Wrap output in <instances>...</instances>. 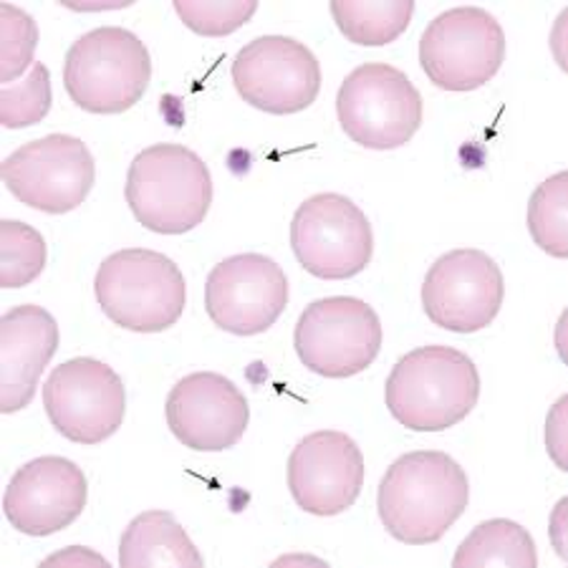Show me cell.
I'll return each mask as SVG.
<instances>
[{"mask_svg": "<svg viewBox=\"0 0 568 568\" xmlns=\"http://www.w3.org/2000/svg\"><path fill=\"white\" fill-rule=\"evenodd\" d=\"M470 503V480L460 463L439 450H417L394 460L379 483L377 510L392 538L407 546L437 544Z\"/></svg>", "mask_w": 568, "mask_h": 568, "instance_id": "obj_1", "label": "cell"}, {"mask_svg": "<svg viewBox=\"0 0 568 568\" xmlns=\"http://www.w3.org/2000/svg\"><path fill=\"white\" fill-rule=\"evenodd\" d=\"M104 316L134 334L168 332L185 314L187 283L160 251L124 248L104 258L94 278Z\"/></svg>", "mask_w": 568, "mask_h": 568, "instance_id": "obj_4", "label": "cell"}, {"mask_svg": "<svg viewBox=\"0 0 568 568\" xmlns=\"http://www.w3.org/2000/svg\"><path fill=\"white\" fill-rule=\"evenodd\" d=\"M0 175L23 205L63 215L84 205L94 187L97 164L84 140L57 132L18 146L3 160Z\"/></svg>", "mask_w": 568, "mask_h": 568, "instance_id": "obj_11", "label": "cell"}, {"mask_svg": "<svg viewBox=\"0 0 568 568\" xmlns=\"http://www.w3.org/2000/svg\"><path fill=\"white\" fill-rule=\"evenodd\" d=\"M39 26L33 16L13 3H0V84H13L33 67Z\"/></svg>", "mask_w": 568, "mask_h": 568, "instance_id": "obj_25", "label": "cell"}, {"mask_svg": "<svg viewBox=\"0 0 568 568\" xmlns=\"http://www.w3.org/2000/svg\"><path fill=\"white\" fill-rule=\"evenodd\" d=\"M59 349V324L36 304L13 306L0 318V412L16 415L36 397L43 369Z\"/></svg>", "mask_w": 568, "mask_h": 568, "instance_id": "obj_18", "label": "cell"}, {"mask_svg": "<svg viewBox=\"0 0 568 568\" xmlns=\"http://www.w3.org/2000/svg\"><path fill=\"white\" fill-rule=\"evenodd\" d=\"M288 306V278L263 253H237L220 261L205 281L210 321L233 336H258Z\"/></svg>", "mask_w": 568, "mask_h": 568, "instance_id": "obj_14", "label": "cell"}, {"mask_svg": "<svg viewBox=\"0 0 568 568\" xmlns=\"http://www.w3.org/2000/svg\"><path fill=\"white\" fill-rule=\"evenodd\" d=\"M172 6L192 33L207 39L235 33L258 11V0H175Z\"/></svg>", "mask_w": 568, "mask_h": 568, "instance_id": "obj_26", "label": "cell"}, {"mask_svg": "<svg viewBox=\"0 0 568 568\" xmlns=\"http://www.w3.org/2000/svg\"><path fill=\"white\" fill-rule=\"evenodd\" d=\"M45 268V241L36 227L21 220L0 223V286L23 288Z\"/></svg>", "mask_w": 568, "mask_h": 568, "instance_id": "obj_23", "label": "cell"}, {"mask_svg": "<svg viewBox=\"0 0 568 568\" xmlns=\"http://www.w3.org/2000/svg\"><path fill=\"white\" fill-rule=\"evenodd\" d=\"M124 197L136 223L158 235L195 231L213 205V175L185 144H152L126 172Z\"/></svg>", "mask_w": 568, "mask_h": 568, "instance_id": "obj_3", "label": "cell"}, {"mask_svg": "<svg viewBox=\"0 0 568 568\" xmlns=\"http://www.w3.org/2000/svg\"><path fill=\"white\" fill-rule=\"evenodd\" d=\"M506 298L500 265L478 248H457L429 265L423 308L435 326L453 334H475L490 326Z\"/></svg>", "mask_w": 568, "mask_h": 568, "instance_id": "obj_13", "label": "cell"}, {"mask_svg": "<svg viewBox=\"0 0 568 568\" xmlns=\"http://www.w3.org/2000/svg\"><path fill=\"white\" fill-rule=\"evenodd\" d=\"M455 568H480V566H513L536 568L538 551L528 530L508 518L483 520L473 528L453 558Z\"/></svg>", "mask_w": 568, "mask_h": 568, "instance_id": "obj_20", "label": "cell"}, {"mask_svg": "<svg viewBox=\"0 0 568 568\" xmlns=\"http://www.w3.org/2000/svg\"><path fill=\"white\" fill-rule=\"evenodd\" d=\"M336 29L356 45H387L409 29L412 0H332Z\"/></svg>", "mask_w": 568, "mask_h": 568, "instance_id": "obj_21", "label": "cell"}, {"mask_svg": "<svg viewBox=\"0 0 568 568\" xmlns=\"http://www.w3.org/2000/svg\"><path fill=\"white\" fill-rule=\"evenodd\" d=\"M122 568H203L205 561L170 510H144L119 540Z\"/></svg>", "mask_w": 568, "mask_h": 568, "instance_id": "obj_19", "label": "cell"}, {"mask_svg": "<svg viewBox=\"0 0 568 568\" xmlns=\"http://www.w3.org/2000/svg\"><path fill=\"white\" fill-rule=\"evenodd\" d=\"M43 407L53 429L69 443L102 445L124 425L126 389L112 366L77 356L49 374Z\"/></svg>", "mask_w": 568, "mask_h": 568, "instance_id": "obj_10", "label": "cell"}, {"mask_svg": "<svg viewBox=\"0 0 568 568\" xmlns=\"http://www.w3.org/2000/svg\"><path fill=\"white\" fill-rule=\"evenodd\" d=\"M87 498L84 470L61 455H43L16 470L3 510L18 534L43 538L69 528L84 513Z\"/></svg>", "mask_w": 568, "mask_h": 568, "instance_id": "obj_17", "label": "cell"}, {"mask_svg": "<svg viewBox=\"0 0 568 568\" xmlns=\"http://www.w3.org/2000/svg\"><path fill=\"white\" fill-rule=\"evenodd\" d=\"M338 124L366 150H397L423 124V94L405 71L372 61L354 69L336 94Z\"/></svg>", "mask_w": 568, "mask_h": 568, "instance_id": "obj_6", "label": "cell"}, {"mask_svg": "<svg viewBox=\"0 0 568 568\" xmlns=\"http://www.w3.org/2000/svg\"><path fill=\"white\" fill-rule=\"evenodd\" d=\"M566 405L568 397H561L554 405L551 415L546 419V450L551 455L558 470H568L566 463Z\"/></svg>", "mask_w": 568, "mask_h": 568, "instance_id": "obj_27", "label": "cell"}, {"mask_svg": "<svg viewBox=\"0 0 568 568\" xmlns=\"http://www.w3.org/2000/svg\"><path fill=\"white\" fill-rule=\"evenodd\" d=\"M564 510H566V498L558 500V506H556L554 516H551V538H554V546H556L558 556L568 558V554H566V540H564V536H561V534H564Z\"/></svg>", "mask_w": 568, "mask_h": 568, "instance_id": "obj_29", "label": "cell"}, {"mask_svg": "<svg viewBox=\"0 0 568 568\" xmlns=\"http://www.w3.org/2000/svg\"><path fill=\"white\" fill-rule=\"evenodd\" d=\"M170 433L195 453H223L241 443L251 423L245 394L217 372H192L170 389Z\"/></svg>", "mask_w": 568, "mask_h": 568, "instance_id": "obj_16", "label": "cell"}, {"mask_svg": "<svg viewBox=\"0 0 568 568\" xmlns=\"http://www.w3.org/2000/svg\"><path fill=\"white\" fill-rule=\"evenodd\" d=\"M304 561H306V564H321L318 558H308V556H306V558H304V556H286V558H278L276 566H281V564H286V566H288V564H304Z\"/></svg>", "mask_w": 568, "mask_h": 568, "instance_id": "obj_30", "label": "cell"}, {"mask_svg": "<svg viewBox=\"0 0 568 568\" xmlns=\"http://www.w3.org/2000/svg\"><path fill=\"white\" fill-rule=\"evenodd\" d=\"M364 455L338 429H318L293 447L288 457V490L301 510L332 518L349 510L364 488Z\"/></svg>", "mask_w": 568, "mask_h": 568, "instance_id": "obj_15", "label": "cell"}, {"mask_svg": "<svg viewBox=\"0 0 568 568\" xmlns=\"http://www.w3.org/2000/svg\"><path fill=\"white\" fill-rule=\"evenodd\" d=\"M293 346L308 372L326 379H349L369 369L379 356L382 321L362 298H318L298 316Z\"/></svg>", "mask_w": 568, "mask_h": 568, "instance_id": "obj_7", "label": "cell"}, {"mask_svg": "<svg viewBox=\"0 0 568 568\" xmlns=\"http://www.w3.org/2000/svg\"><path fill=\"white\" fill-rule=\"evenodd\" d=\"M152 79V59L142 39L122 26H102L71 43L63 87L89 114H124L140 104Z\"/></svg>", "mask_w": 568, "mask_h": 568, "instance_id": "obj_5", "label": "cell"}, {"mask_svg": "<svg viewBox=\"0 0 568 568\" xmlns=\"http://www.w3.org/2000/svg\"><path fill=\"white\" fill-rule=\"evenodd\" d=\"M568 175L556 172L528 200V233L540 251L564 261L568 255Z\"/></svg>", "mask_w": 568, "mask_h": 568, "instance_id": "obj_22", "label": "cell"}, {"mask_svg": "<svg viewBox=\"0 0 568 568\" xmlns=\"http://www.w3.org/2000/svg\"><path fill=\"white\" fill-rule=\"evenodd\" d=\"M57 564H63V566H104V568H109V561L104 556H99V554L89 551V548H81V546H71V548H67V551L53 554V556L45 558L41 566H57Z\"/></svg>", "mask_w": 568, "mask_h": 568, "instance_id": "obj_28", "label": "cell"}, {"mask_svg": "<svg viewBox=\"0 0 568 568\" xmlns=\"http://www.w3.org/2000/svg\"><path fill=\"white\" fill-rule=\"evenodd\" d=\"M291 251L321 281L354 278L372 263V223L354 200L318 192L301 203L291 220Z\"/></svg>", "mask_w": 568, "mask_h": 568, "instance_id": "obj_9", "label": "cell"}, {"mask_svg": "<svg viewBox=\"0 0 568 568\" xmlns=\"http://www.w3.org/2000/svg\"><path fill=\"white\" fill-rule=\"evenodd\" d=\"M480 399V374L453 346H419L392 366L384 384L389 415L412 433H445L470 415Z\"/></svg>", "mask_w": 568, "mask_h": 568, "instance_id": "obj_2", "label": "cell"}, {"mask_svg": "<svg viewBox=\"0 0 568 568\" xmlns=\"http://www.w3.org/2000/svg\"><path fill=\"white\" fill-rule=\"evenodd\" d=\"M231 77L245 104L276 116L306 112L321 91L318 59L291 36H258L245 43Z\"/></svg>", "mask_w": 568, "mask_h": 568, "instance_id": "obj_12", "label": "cell"}, {"mask_svg": "<svg viewBox=\"0 0 568 568\" xmlns=\"http://www.w3.org/2000/svg\"><path fill=\"white\" fill-rule=\"evenodd\" d=\"M51 71L36 61L18 84L0 89V122L6 130H26L51 112Z\"/></svg>", "mask_w": 568, "mask_h": 568, "instance_id": "obj_24", "label": "cell"}, {"mask_svg": "<svg viewBox=\"0 0 568 568\" xmlns=\"http://www.w3.org/2000/svg\"><path fill=\"white\" fill-rule=\"evenodd\" d=\"M506 61V33L498 18L478 6L439 13L419 41L427 79L445 91H475L488 84Z\"/></svg>", "mask_w": 568, "mask_h": 568, "instance_id": "obj_8", "label": "cell"}]
</instances>
